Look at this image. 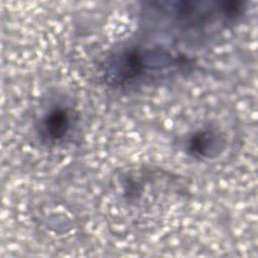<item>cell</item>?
Wrapping results in <instances>:
<instances>
[{"mask_svg":"<svg viewBox=\"0 0 258 258\" xmlns=\"http://www.w3.org/2000/svg\"><path fill=\"white\" fill-rule=\"evenodd\" d=\"M191 60L186 55L166 46L130 45L123 47L103 62L101 69L105 84L113 89H129L145 83L162 81L187 71Z\"/></svg>","mask_w":258,"mask_h":258,"instance_id":"1","label":"cell"},{"mask_svg":"<svg viewBox=\"0 0 258 258\" xmlns=\"http://www.w3.org/2000/svg\"><path fill=\"white\" fill-rule=\"evenodd\" d=\"M150 9L169 18L176 28L188 32H208L237 23L247 10L242 1H167L149 3Z\"/></svg>","mask_w":258,"mask_h":258,"instance_id":"2","label":"cell"},{"mask_svg":"<svg viewBox=\"0 0 258 258\" xmlns=\"http://www.w3.org/2000/svg\"><path fill=\"white\" fill-rule=\"evenodd\" d=\"M79 120L75 109L63 103H54L46 108L36 122V134L41 143L57 145L71 136Z\"/></svg>","mask_w":258,"mask_h":258,"instance_id":"3","label":"cell"},{"mask_svg":"<svg viewBox=\"0 0 258 258\" xmlns=\"http://www.w3.org/2000/svg\"><path fill=\"white\" fill-rule=\"evenodd\" d=\"M226 133L216 124L203 125L189 132L183 141V150L196 160H214L227 148Z\"/></svg>","mask_w":258,"mask_h":258,"instance_id":"4","label":"cell"}]
</instances>
